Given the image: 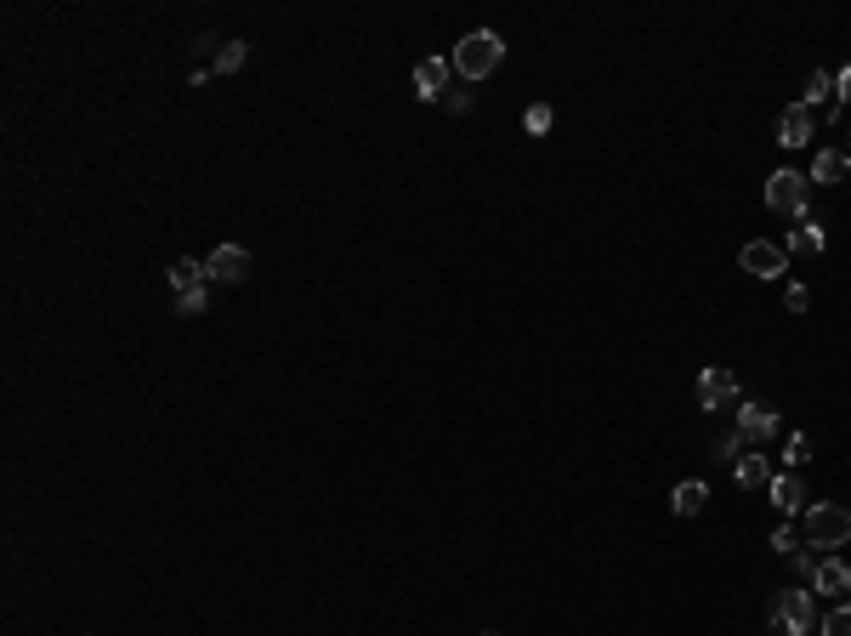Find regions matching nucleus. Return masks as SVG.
Masks as SVG:
<instances>
[{"instance_id": "f257e3e1", "label": "nucleus", "mask_w": 851, "mask_h": 636, "mask_svg": "<svg viewBox=\"0 0 851 636\" xmlns=\"http://www.w3.org/2000/svg\"><path fill=\"white\" fill-rule=\"evenodd\" d=\"M449 63H454V74H460L466 86H471V80H488V74L505 63V40L494 35V29H471V35L454 46Z\"/></svg>"}, {"instance_id": "f03ea898", "label": "nucleus", "mask_w": 851, "mask_h": 636, "mask_svg": "<svg viewBox=\"0 0 851 636\" xmlns=\"http://www.w3.org/2000/svg\"><path fill=\"white\" fill-rule=\"evenodd\" d=\"M851 540V512L846 506H834V500H817V506H806V546H846Z\"/></svg>"}, {"instance_id": "7ed1b4c3", "label": "nucleus", "mask_w": 851, "mask_h": 636, "mask_svg": "<svg viewBox=\"0 0 851 636\" xmlns=\"http://www.w3.org/2000/svg\"><path fill=\"white\" fill-rule=\"evenodd\" d=\"M806 194H812V182L800 177V171H772L766 177V205L778 216H800L806 222Z\"/></svg>"}, {"instance_id": "20e7f679", "label": "nucleus", "mask_w": 851, "mask_h": 636, "mask_svg": "<svg viewBox=\"0 0 851 636\" xmlns=\"http://www.w3.org/2000/svg\"><path fill=\"white\" fill-rule=\"evenodd\" d=\"M772 625H778L783 636H806L817 625V608H812V591H778V602H772Z\"/></svg>"}, {"instance_id": "39448f33", "label": "nucleus", "mask_w": 851, "mask_h": 636, "mask_svg": "<svg viewBox=\"0 0 851 636\" xmlns=\"http://www.w3.org/2000/svg\"><path fill=\"white\" fill-rule=\"evenodd\" d=\"M698 404L710 415H738V375L732 370H704L698 375Z\"/></svg>"}, {"instance_id": "423d86ee", "label": "nucleus", "mask_w": 851, "mask_h": 636, "mask_svg": "<svg viewBox=\"0 0 851 636\" xmlns=\"http://www.w3.org/2000/svg\"><path fill=\"white\" fill-rule=\"evenodd\" d=\"M449 86H454V63H443V57L415 63V97H420V103H443Z\"/></svg>"}, {"instance_id": "0eeeda50", "label": "nucleus", "mask_w": 851, "mask_h": 636, "mask_svg": "<svg viewBox=\"0 0 851 636\" xmlns=\"http://www.w3.org/2000/svg\"><path fill=\"white\" fill-rule=\"evenodd\" d=\"M738 267H744V273H755V279H778L783 267H789V250H783V245H766V239H755V245L738 250Z\"/></svg>"}, {"instance_id": "6e6552de", "label": "nucleus", "mask_w": 851, "mask_h": 636, "mask_svg": "<svg viewBox=\"0 0 851 636\" xmlns=\"http://www.w3.org/2000/svg\"><path fill=\"white\" fill-rule=\"evenodd\" d=\"M205 273L216 284H239L244 273H250V250H244V245H216L205 256Z\"/></svg>"}, {"instance_id": "1a4fd4ad", "label": "nucleus", "mask_w": 851, "mask_h": 636, "mask_svg": "<svg viewBox=\"0 0 851 636\" xmlns=\"http://www.w3.org/2000/svg\"><path fill=\"white\" fill-rule=\"evenodd\" d=\"M738 432L749 443H766L783 432V421H778V409H766V404H738Z\"/></svg>"}, {"instance_id": "9d476101", "label": "nucleus", "mask_w": 851, "mask_h": 636, "mask_svg": "<svg viewBox=\"0 0 851 636\" xmlns=\"http://www.w3.org/2000/svg\"><path fill=\"white\" fill-rule=\"evenodd\" d=\"M772 506H778L783 517H800L806 512V483H800V472H783V477H772Z\"/></svg>"}, {"instance_id": "9b49d317", "label": "nucleus", "mask_w": 851, "mask_h": 636, "mask_svg": "<svg viewBox=\"0 0 851 636\" xmlns=\"http://www.w3.org/2000/svg\"><path fill=\"white\" fill-rule=\"evenodd\" d=\"M812 131H817V120H812V108H806V103L783 108V120H778V142H783V148H806Z\"/></svg>"}, {"instance_id": "f8f14e48", "label": "nucleus", "mask_w": 851, "mask_h": 636, "mask_svg": "<svg viewBox=\"0 0 851 636\" xmlns=\"http://www.w3.org/2000/svg\"><path fill=\"white\" fill-rule=\"evenodd\" d=\"M783 250H789V256H823V250H829V233L817 228L812 216H806V222H800V228H789V239H783Z\"/></svg>"}, {"instance_id": "ddd939ff", "label": "nucleus", "mask_w": 851, "mask_h": 636, "mask_svg": "<svg viewBox=\"0 0 851 636\" xmlns=\"http://www.w3.org/2000/svg\"><path fill=\"white\" fill-rule=\"evenodd\" d=\"M812 591H823V597H846V591H851V568L834 563V557H823V563L812 568Z\"/></svg>"}, {"instance_id": "4468645a", "label": "nucleus", "mask_w": 851, "mask_h": 636, "mask_svg": "<svg viewBox=\"0 0 851 636\" xmlns=\"http://www.w3.org/2000/svg\"><path fill=\"white\" fill-rule=\"evenodd\" d=\"M704 500H710V483L687 477V483H676V495H670V512H676V517H698V512H704Z\"/></svg>"}, {"instance_id": "2eb2a0df", "label": "nucleus", "mask_w": 851, "mask_h": 636, "mask_svg": "<svg viewBox=\"0 0 851 636\" xmlns=\"http://www.w3.org/2000/svg\"><path fill=\"white\" fill-rule=\"evenodd\" d=\"M851 177V159L840 154V148H823V154L812 159V182H846Z\"/></svg>"}, {"instance_id": "dca6fc26", "label": "nucleus", "mask_w": 851, "mask_h": 636, "mask_svg": "<svg viewBox=\"0 0 851 636\" xmlns=\"http://www.w3.org/2000/svg\"><path fill=\"white\" fill-rule=\"evenodd\" d=\"M738 483H744V489H772V460H766L761 449L744 455V460H738Z\"/></svg>"}, {"instance_id": "f3484780", "label": "nucleus", "mask_w": 851, "mask_h": 636, "mask_svg": "<svg viewBox=\"0 0 851 636\" xmlns=\"http://www.w3.org/2000/svg\"><path fill=\"white\" fill-rule=\"evenodd\" d=\"M210 273H205V262H193V256H182V262H171V290L176 296H188V290H199Z\"/></svg>"}, {"instance_id": "a211bd4d", "label": "nucleus", "mask_w": 851, "mask_h": 636, "mask_svg": "<svg viewBox=\"0 0 851 636\" xmlns=\"http://www.w3.org/2000/svg\"><path fill=\"white\" fill-rule=\"evenodd\" d=\"M244 57H250V46H244V40H227L222 52H216V63H210V69H216V74H239V69H244Z\"/></svg>"}, {"instance_id": "6ab92c4d", "label": "nucleus", "mask_w": 851, "mask_h": 636, "mask_svg": "<svg viewBox=\"0 0 851 636\" xmlns=\"http://www.w3.org/2000/svg\"><path fill=\"white\" fill-rule=\"evenodd\" d=\"M744 443H749L744 432H738V426H727V432H715V455L738 466V460H744Z\"/></svg>"}, {"instance_id": "aec40b11", "label": "nucleus", "mask_w": 851, "mask_h": 636, "mask_svg": "<svg viewBox=\"0 0 851 636\" xmlns=\"http://www.w3.org/2000/svg\"><path fill=\"white\" fill-rule=\"evenodd\" d=\"M817 631H823V636H851V602H840V608H829V614L817 619Z\"/></svg>"}, {"instance_id": "412c9836", "label": "nucleus", "mask_w": 851, "mask_h": 636, "mask_svg": "<svg viewBox=\"0 0 851 636\" xmlns=\"http://www.w3.org/2000/svg\"><path fill=\"white\" fill-rule=\"evenodd\" d=\"M783 460H789V472H800V466L812 460V443H806V432H795V438H789V449H783Z\"/></svg>"}, {"instance_id": "4be33fe9", "label": "nucleus", "mask_w": 851, "mask_h": 636, "mask_svg": "<svg viewBox=\"0 0 851 636\" xmlns=\"http://www.w3.org/2000/svg\"><path fill=\"white\" fill-rule=\"evenodd\" d=\"M522 125H528V137H545V131H551V108L534 103L528 114H522Z\"/></svg>"}, {"instance_id": "5701e85b", "label": "nucleus", "mask_w": 851, "mask_h": 636, "mask_svg": "<svg viewBox=\"0 0 851 636\" xmlns=\"http://www.w3.org/2000/svg\"><path fill=\"white\" fill-rule=\"evenodd\" d=\"M205 284H199V290H188V296H176V313H188V318H199V313H205Z\"/></svg>"}, {"instance_id": "b1692460", "label": "nucleus", "mask_w": 851, "mask_h": 636, "mask_svg": "<svg viewBox=\"0 0 851 636\" xmlns=\"http://www.w3.org/2000/svg\"><path fill=\"white\" fill-rule=\"evenodd\" d=\"M829 91H834V80H829V74H812V80H806V108H812V103H823Z\"/></svg>"}, {"instance_id": "393cba45", "label": "nucleus", "mask_w": 851, "mask_h": 636, "mask_svg": "<svg viewBox=\"0 0 851 636\" xmlns=\"http://www.w3.org/2000/svg\"><path fill=\"white\" fill-rule=\"evenodd\" d=\"M783 307H789V313H806V307H812V296H806V284H789V296H783Z\"/></svg>"}, {"instance_id": "a878e982", "label": "nucleus", "mask_w": 851, "mask_h": 636, "mask_svg": "<svg viewBox=\"0 0 851 636\" xmlns=\"http://www.w3.org/2000/svg\"><path fill=\"white\" fill-rule=\"evenodd\" d=\"M772 546H778L783 557H795V551H800V540H795V529H789V523H783V529L772 534Z\"/></svg>"}, {"instance_id": "bb28decb", "label": "nucleus", "mask_w": 851, "mask_h": 636, "mask_svg": "<svg viewBox=\"0 0 851 636\" xmlns=\"http://www.w3.org/2000/svg\"><path fill=\"white\" fill-rule=\"evenodd\" d=\"M851 103V63L840 69V80H834V108H846Z\"/></svg>"}, {"instance_id": "cd10ccee", "label": "nucleus", "mask_w": 851, "mask_h": 636, "mask_svg": "<svg viewBox=\"0 0 851 636\" xmlns=\"http://www.w3.org/2000/svg\"><path fill=\"white\" fill-rule=\"evenodd\" d=\"M443 103H449V114H466V108H471V91H466V86H449V97H443Z\"/></svg>"}]
</instances>
